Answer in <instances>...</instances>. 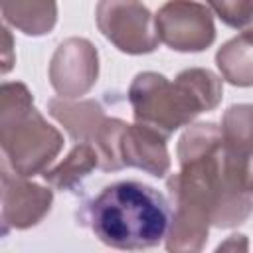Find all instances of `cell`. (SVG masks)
<instances>
[{"label": "cell", "mask_w": 253, "mask_h": 253, "mask_svg": "<svg viewBox=\"0 0 253 253\" xmlns=\"http://www.w3.org/2000/svg\"><path fill=\"white\" fill-rule=\"evenodd\" d=\"M77 223L113 249H148L166 239L172 204L148 184L119 180L77 210Z\"/></svg>", "instance_id": "1"}, {"label": "cell", "mask_w": 253, "mask_h": 253, "mask_svg": "<svg viewBox=\"0 0 253 253\" xmlns=\"http://www.w3.org/2000/svg\"><path fill=\"white\" fill-rule=\"evenodd\" d=\"M221 97V77L204 67L184 69L174 81L156 71H140L128 87L134 123L154 126L166 136L188 126L200 113L213 111Z\"/></svg>", "instance_id": "2"}, {"label": "cell", "mask_w": 253, "mask_h": 253, "mask_svg": "<svg viewBox=\"0 0 253 253\" xmlns=\"http://www.w3.org/2000/svg\"><path fill=\"white\" fill-rule=\"evenodd\" d=\"M0 144L8 166L28 178L43 174L63 148L61 132L34 107L30 89L20 81L0 87Z\"/></svg>", "instance_id": "3"}, {"label": "cell", "mask_w": 253, "mask_h": 253, "mask_svg": "<svg viewBox=\"0 0 253 253\" xmlns=\"http://www.w3.org/2000/svg\"><path fill=\"white\" fill-rule=\"evenodd\" d=\"M47 113L63 125L73 142H89L99 154V170L117 172L125 168L121 138L128 126L119 117H107L105 109L93 99L55 97L47 103Z\"/></svg>", "instance_id": "4"}, {"label": "cell", "mask_w": 253, "mask_h": 253, "mask_svg": "<svg viewBox=\"0 0 253 253\" xmlns=\"http://www.w3.org/2000/svg\"><path fill=\"white\" fill-rule=\"evenodd\" d=\"M95 22L99 32L123 53H152L160 43L154 16L140 0H99Z\"/></svg>", "instance_id": "5"}, {"label": "cell", "mask_w": 253, "mask_h": 253, "mask_svg": "<svg viewBox=\"0 0 253 253\" xmlns=\"http://www.w3.org/2000/svg\"><path fill=\"white\" fill-rule=\"evenodd\" d=\"M154 22L160 42L174 51L198 53L215 40L211 8L196 0H168L158 8Z\"/></svg>", "instance_id": "6"}, {"label": "cell", "mask_w": 253, "mask_h": 253, "mask_svg": "<svg viewBox=\"0 0 253 253\" xmlns=\"http://www.w3.org/2000/svg\"><path fill=\"white\" fill-rule=\"evenodd\" d=\"M99 53L85 38L63 40L49 61V83L59 97L79 99L97 83Z\"/></svg>", "instance_id": "7"}, {"label": "cell", "mask_w": 253, "mask_h": 253, "mask_svg": "<svg viewBox=\"0 0 253 253\" xmlns=\"http://www.w3.org/2000/svg\"><path fill=\"white\" fill-rule=\"evenodd\" d=\"M53 190L30 182L28 176L8 170L2 162V235L10 229H28L38 225L51 210Z\"/></svg>", "instance_id": "8"}, {"label": "cell", "mask_w": 253, "mask_h": 253, "mask_svg": "<svg viewBox=\"0 0 253 253\" xmlns=\"http://www.w3.org/2000/svg\"><path fill=\"white\" fill-rule=\"evenodd\" d=\"M168 136L154 126L134 123L128 125L121 138V154L125 166L138 168L154 178H164L170 172Z\"/></svg>", "instance_id": "9"}, {"label": "cell", "mask_w": 253, "mask_h": 253, "mask_svg": "<svg viewBox=\"0 0 253 253\" xmlns=\"http://www.w3.org/2000/svg\"><path fill=\"white\" fill-rule=\"evenodd\" d=\"M2 18L18 32L40 38L57 24V0H0Z\"/></svg>", "instance_id": "10"}, {"label": "cell", "mask_w": 253, "mask_h": 253, "mask_svg": "<svg viewBox=\"0 0 253 253\" xmlns=\"http://www.w3.org/2000/svg\"><path fill=\"white\" fill-rule=\"evenodd\" d=\"M99 168V154L89 142H75L69 154L55 166L47 168L42 178L55 190L77 192L81 190L83 180Z\"/></svg>", "instance_id": "11"}, {"label": "cell", "mask_w": 253, "mask_h": 253, "mask_svg": "<svg viewBox=\"0 0 253 253\" xmlns=\"http://www.w3.org/2000/svg\"><path fill=\"white\" fill-rule=\"evenodd\" d=\"M219 126L227 148L245 164L253 184V105L239 103L227 107Z\"/></svg>", "instance_id": "12"}, {"label": "cell", "mask_w": 253, "mask_h": 253, "mask_svg": "<svg viewBox=\"0 0 253 253\" xmlns=\"http://www.w3.org/2000/svg\"><path fill=\"white\" fill-rule=\"evenodd\" d=\"M221 77L235 87H253V36L239 34L227 40L215 53Z\"/></svg>", "instance_id": "13"}, {"label": "cell", "mask_w": 253, "mask_h": 253, "mask_svg": "<svg viewBox=\"0 0 253 253\" xmlns=\"http://www.w3.org/2000/svg\"><path fill=\"white\" fill-rule=\"evenodd\" d=\"M211 12L229 28L253 36V0H206Z\"/></svg>", "instance_id": "14"}, {"label": "cell", "mask_w": 253, "mask_h": 253, "mask_svg": "<svg viewBox=\"0 0 253 253\" xmlns=\"http://www.w3.org/2000/svg\"><path fill=\"white\" fill-rule=\"evenodd\" d=\"M247 249H249L247 237L241 233H235V235H229L223 243H219L215 251H247Z\"/></svg>", "instance_id": "15"}, {"label": "cell", "mask_w": 253, "mask_h": 253, "mask_svg": "<svg viewBox=\"0 0 253 253\" xmlns=\"http://www.w3.org/2000/svg\"><path fill=\"white\" fill-rule=\"evenodd\" d=\"M2 32H4V42H6V45H4V65H2V73H8L10 69H12V63H14V55H12V36H10V30L4 26L2 28Z\"/></svg>", "instance_id": "16"}]
</instances>
